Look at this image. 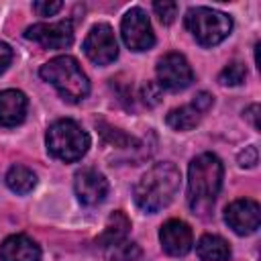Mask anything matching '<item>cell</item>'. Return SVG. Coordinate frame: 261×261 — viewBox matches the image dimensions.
<instances>
[{
	"label": "cell",
	"mask_w": 261,
	"mask_h": 261,
	"mask_svg": "<svg viewBox=\"0 0 261 261\" xmlns=\"http://www.w3.org/2000/svg\"><path fill=\"white\" fill-rule=\"evenodd\" d=\"M257 112H259V106H257V104H253V106H249V108L245 110V118H249V120H251L253 128H259V122H257Z\"/></svg>",
	"instance_id": "26"
},
{
	"label": "cell",
	"mask_w": 261,
	"mask_h": 261,
	"mask_svg": "<svg viewBox=\"0 0 261 261\" xmlns=\"http://www.w3.org/2000/svg\"><path fill=\"white\" fill-rule=\"evenodd\" d=\"M10 61H12V49L0 41V73L10 65Z\"/></svg>",
	"instance_id": "25"
},
{
	"label": "cell",
	"mask_w": 261,
	"mask_h": 261,
	"mask_svg": "<svg viewBox=\"0 0 261 261\" xmlns=\"http://www.w3.org/2000/svg\"><path fill=\"white\" fill-rule=\"evenodd\" d=\"M2 261H41L39 245L27 234H12L0 245Z\"/></svg>",
	"instance_id": "13"
},
{
	"label": "cell",
	"mask_w": 261,
	"mask_h": 261,
	"mask_svg": "<svg viewBox=\"0 0 261 261\" xmlns=\"http://www.w3.org/2000/svg\"><path fill=\"white\" fill-rule=\"evenodd\" d=\"M157 77H159V86L177 92L192 84L194 71L184 55L167 53L157 61Z\"/></svg>",
	"instance_id": "8"
},
{
	"label": "cell",
	"mask_w": 261,
	"mask_h": 261,
	"mask_svg": "<svg viewBox=\"0 0 261 261\" xmlns=\"http://www.w3.org/2000/svg\"><path fill=\"white\" fill-rule=\"evenodd\" d=\"M47 149L49 153L65 163L77 161L86 155L90 147V137L88 133L73 120H57L49 126L47 130Z\"/></svg>",
	"instance_id": "4"
},
{
	"label": "cell",
	"mask_w": 261,
	"mask_h": 261,
	"mask_svg": "<svg viewBox=\"0 0 261 261\" xmlns=\"http://www.w3.org/2000/svg\"><path fill=\"white\" fill-rule=\"evenodd\" d=\"M75 196L84 206H96L100 204L108 194V181L102 173L94 169H82L75 173L73 179Z\"/></svg>",
	"instance_id": "11"
},
{
	"label": "cell",
	"mask_w": 261,
	"mask_h": 261,
	"mask_svg": "<svg viewBox=\"0 0 261 261\" xmlns=\"http://www.w3.org/2000/svg\"><path fill=\"white\" fill-rule=\"evenodd\" d=\"M6 186L14 194H29L37 186V175L24 165H12L6 173Z\"/></svg>",
	"instance_id": "17"
},
{
	"label": "cell",
	"mask_w": 261,
	"mask_h": 261,
	"mask_svg": "<svg viewBox=\"0 0 261 261\" xmlns=\"http://www.w3.org/2000/svg\"><path fill=\"white\" fill-rule=\"evenodd\" d=\"M179 184H181V173L173 163L169 161L157 163L147 173L141 175L133 196L141 210L157 212L173 200V196L179 190Z\"/></svg>",
	"instance_id": "2"
},
{
	"label": "cell",
	"mask_w": 261,
	"mask_h": 261,
	"mask_svg": "<svg viewBox=\"0 0 261 261\" xmlns=\"http://www.w3.org/2000/svg\"><path fill=\"white\" fill-rule=\"evenodd\" d=\"M192 106H194L198 112H204V110H208V108L212 106V96H210L208 92H198V94L194 96Z\"/></svg>",
	"instance_id": "24"
},
{
	"label": "cell",
	"mask_w": 261,
	"mask_h": 261,
	"mask_svg": "<svg viewBox=\"0 0 261 261\" xmlns=\"http://www.w3.org/2000/svg\"><path fill=\"white\" fill-rule=\"evenodd\" d=\"M24 37L29 41H35L43 45L45 49H65L73 43V27L69 20H59V22H39L27 29Z\"/></svg>",
	"instance_id": "10"
},
{
	"label": "cell",
	"mask_w": 261,
	"mask_h": 261,
	"mask_svg": "<svg viewBox=\"0 0 261 261\" xmlns=\"http://www.w3.org/2000/svg\"><path fill=\"white\" fill-rule=\"evenodd\" d=\"M153 10H155V14L159 16V20H161L163 24L173 22V18L177 16V4H175V2H167V0L155 2V4H153Z\"/></svg>",
	"instance_id": "21"
},
{
	"label": "cell",
	"mask_w": 261,
	"mask_h": 261,
	"mask_svg": "<svg viewBox=\"0 0 261 261\" xmlns=\"http://www.w3.org/2000/svg\"><path fill=\"white\" fill-rule=\"evenodd\" d=\"M84 51L88 55V59L96 65H108L118 57V43L114 37V31L100 22L94 24L84 41Z\"/></svg>",
	"instance_id": "7"
},
{
	"label": "cell",
	"mask_w": 261,
	"mask_h": 261,
	"mask_svg": "<svg viewBox=\"0 0 261 261\" xmlns=\"http://www.w3.org/2000/svg\"><path fill=\"white\" fill-rule=\"evenodd\" d=\"M196 251L202 261H226L230 257L228 243L218 234H204L198 241Z\"/></svg>",
	"instance_id": "15"
},
{
	"label": "cell",
	"mask_w": 261,
	"mask_h": 261,
	"mask_svg": "<svg viewBox=\"0 0 261 261\" xmlns=\"http://www.w3.org/2000/svg\"><path fill=\"white\" fill-rule=\"evenodd\" d=\"M27 114V96L20 90L0 92V124L16 126L24 120Z\"/></svg>",
	"instance_id": "14"
},
{
	"label": "cell",
	"mask_w": 261,
	"mask_h": 261,
	"mask_svg": "<svg viewBox=\"0 0 261 261\" xmlns=\"http://www.w3.org/2000/svg\"><path fill=\"white\" fill-rule=\"evenodd\" d=\"M61 2L59 0H53V2H33V10L39 14V16H53L55 12L61 10Z\"/></svg>",
	"instance_id": "22"
},
{
	"label": "cell",
	"mask_w": 261,
	"mask_h": 261,
	"mask_svg": "<svg viewBox=\"0 0 261 261\" xmlns=\"http://www.w3.org/2000/svg\"><path fill=\"white\" fill-rule=\"evenodd\" d=\"M106 251V259L108 261H137L141 257V247L133 241H118V243H112L108 247H104Z\"/></svg>",
	"instance_id": "19"
},
{
	"label": "cell",
	"mask_w": 261,
	"mask_h": 261,
	"mask_svg": "<svg viewBox=\"0 0 261 261\" xmlns=\"http://www.w3.org/2000/svg\"><path fill=\"white\" fill-rule=\"evenodd\" d=\"M159 241L167 255L181 257L192 249L194 237L192 228L184 220H167L159 230Z\"/></svg>",
	"instance_id": "12"
},
{
	"label": "cell",
	"mask_w": 261,
	"mask_h": 261,
	"mask_svg": "<svg viewBox=\"0 0 261 261\" xmlns=\"http://www.w3.org/2000/svg\"><path fill=\"white\" fill-rule=\"evenodd\" d=\"M224 222L237 232V234H251L259 228L261 222V208L255 200L241 198L226 206L224 210Z\"/></svg>",
	"instance_id": "9"
},
{
	"label": "cell",
	"mask_w": 261,
	"mask_h": 261,
	"mask_svg": "<svg viewBox=\"0 0 261 261\" xmlns=\"http://www.w3.org/2000/svg\"><path fill=\"white\" fill-rule=\"evenodd\" d=\"M120 35L128 49L133 51H147L155 43V35L149 22V16L143 8H130L120 22Z\"/></svg>",
	"instance_id": "6"
},
{
	"label": "cell",
	"mask_w": 261,
	"mask_h": 261,
	"mask_svg": "<svg viewBox=\"0 0 261 261\" xmlns=\"http://www.w3.org/2000/svg\"><path fill=\"white\" fill-rule=\"evenodd\" d=\"M245 77H247V67H245L241 61H232V63H228V65L220 71L218 82H220L222 86H239V84L245 82Z\"/></svg>",
	"instance_id": "20"
},
{
	"label": "cell",
	"mask_w": 261,
	"mask_h": 261,
	"mask_svg": "<svg viewBox=\"0 0 261 261\" xmlns=\"http://www.w3.org/2000/svg\"><path fill=\"white\" fill-rule=\"evenodd\" d=\"M128 228H130V220L122 212H114V214H110V218L106 222V228L102 230V234L98 237L96 243H100L102 247H108L112 243H118V241L126 239Z\"/></svg>",
	"instance_id": "16"
},
{
	"label": "cell",
	"mask_w": 261,
	"mask_h": 261,
	"mask_svg": "<svg viewBox=\"0 0 261 261\" xmlns=\"http://www.w3.org/2000/svg\"><path fill=\"white\" fill-rule=\"evenodd\" d=\"M39 73L45 82L55 86L57 92L61 94V98H65L67 102H80L90 92L88 75L82 71L77 59H73L69 55H59V57L47 61Z\"/></svg>",
	"instance_id": "3"
},
{
	"label": "cell",
	"mask_w": 261,
	"mask_h": 261,
	"mask_svg": "<svg viewBox=\"0 0 261 261\" xmlns=\"http://www.w3.org/2000/svg\"><path fill=\"white\" fill-rule=\"evenodd\" d=\"M200 114L192 104L188 106H179V108H173L169 114H167V124L173 128V130H192L198 122H200Z\"/></svg>",
	"instance_id": "18"
},
{
	"label": "cell",
	"mask_w": 261,
	"mask_h": 261,
	"mask_svg": "<svg viewBox=\"0 0 261 261\" xmlns=\"http://www.w3.org/2000/svg\"><path fill=\"white\" fill-rule=\"evenodd\" d=\"M259 161V153H257V147H245V151L239 153V163L243 167H255Z\"/></svg>",
	"instance_id": "23"
},
{
	"label": "cell",
	"mask_w": 261,
	"mask_h": 261,
	"mask_svg": "<svg viewBox=\"0 0 261 261\" xmlns=\"http://www.w3.org/2000/svg\"><path fill=\"white\" fill-rule=\"evenodd\" d=\"M186 27L202 47H214L230 35L232 18L220 10L196 6L186 12Z\"/></svg>",
	"instance_id": "5"
},
{
	"label": "cell",
	"mask_w": 261,
	"mask_h": 261,
	"mask_svg": "<svg viewBox=\"0 0 261 261\" xmlns=\"http://www.w3.org/2000/svg\"><path fill=\"white\" fill-rule=\"evenodd\" d=\"M222 186V163L214 153L192 159L188 169V206L194 214H208Z\"/></svg>",
	"instance_id": "1"
}]
</instances>
